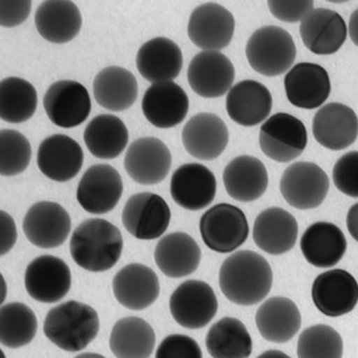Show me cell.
Segmentation results:
<instances>
[{"instance_id": "cell-1", "label": "cell", "mask_w": 358, "mask_h": 358, "mask_svg": "<svg viewBox=\"0 0 358 358\" xmlns=\"http://www.w3.org/2000/svg\"><path fill=\"white\" fill-rule=\"evenodd\" d=\"M269 262L252 250H239L226 258L220 269V288L229 301L250 306L262 302L273 287Z\"/></svg>"}, {"instance_id": "cell-2", "label": "cell", "mask_w": 358, "mask_h": 358, "mask_svg": "<svg viewBox=\"0 0 358 358\" xmlns=\"http://www.w3.org/2000/svg\"><path fill=\"white\" fill-rule=\"evenodd\" d=\"M122 247V233L114 224L103 218H89L73 231L70 252L83 269L104 273L120 259Z\"/></svg>"}, {"instance_id": "cell-3", "label": "cell", "mask_w": 358, "mask_h": 358, "mask_svg": "<svg viewBox=\"0 0 358 358\" xmlns=\"http://www.w3.org/2000/svg\"><path fill=\"white\" fill-rule=\"evenodd\" d=\"M43 332L57 348L76 353L87 348L99 334V314L92 306L71 300L48 312Z\"/></svg>"}, {"instance_id": "cell-4", "label": "cell", "mask_w": 358, "mask_h": 358, "mask_svg": "<svg viewBox=\"0 0 358 358\" xmlns=\"http://www.w3.org/2000/svg\"><path fill=\"white\" fill-rule=\"evenodd\" d=\"M246 57L250 66L264 76H278L294 64L296 48L292 36L278 26L258 29L247 42Z\"/></svg>"}, {"instance_id": "cell-5", "label": "cell", "mask_w": 358, "mask_h": 358, "mask_svg": "<svg viewBox=\"0 0 358 358\" xmlns=\"http://www.w3.org/2000/svg\"><path fill=\"white\" fill-rule=\"evenodd\" d=\"M200 233L203 242L210 250L229 254L246 242L250 225L241 208L229 203H220L203 214Z\"/></svg>"}, {"instance_id": "cell-6", "label": "cell", "mask_w": 358, "mask_h": 358, "mask_svg": "<svg viewBox=\"0 0 358 358\" xmlns=\"http://www.w3.org/2000/svg\"><path fill=\"white\" fill-rule=\"evenodd\" d=\"M259 145L262 152L273 162H292L301 156L308 145L306 126L292 115L278 113L260 128Z\"/></svg>"}, {"instance_id": "cell-7", "label": "cell", "mask_w": 358, "mask_h": 358, "mask_svg": "<svg viewBox=\"0 0 358 358\" xmlns=\"http://www.w3.org/2000/svg\"><path fill=\"white\" fill-rule=\"evenodd\" d=\"M330 189L327 174L313 162H300L288 166L280 180L283 199L298 210L319 208Z\"/></svg>"}, {"instance_id": "cell-8", "label": "cell", "mask_w": 358, "mask_h": 358, "mask_svg": "<svg viewBox=\"0 0 358 358\" xmlns=\"http://www.w3.org/2000/svg\"><path fill=\"white\" fill-rule=\"evenodd\" d=\"M170 312L176 322L189 330L206 327L218 310L213 289L201 280L181 283L170 298Z\"/></svg>"}, {"instance_id": "cell-9", "label": "cell", "mask_w": 358, "mask_h": 358, "mask_svg": "<svg viewBox=\"0 0 358 358\" xmlns=\"http://www.w3.org/2000/svg\"><path fill=\"white\" fill-rule=\"evenodd\" d=\"M122 225L135 238L152 241L169 227L171 210L160 195L151 192L134 194L122 210Z\"/></svg>"}, {"instance_id": "cell-10", "label": "cell", "mask_w": 358, "mask_h": 358, "mask_svg": "<svg viewBox=\"0 0 358 358\" xmlns=\"http://www.w3.org/2000/svg\"><path fill=\"white\" fill-rule=\"evenodd\" d=\"M124 191L120 172L109 164H94L78 183L76 199L94 215L109 213L116 208Z\"/></svg>"}, {"instance_id": "cell-11", "label": "cell", "mask_w": 358, "mask_h": 358, "mask_svg": "<svg viewBox=\"0 0 358 358\" xmlns=\"http://www.w3.org/2000/svg\"><path fill=\"white\" fill-rule=\"evenodd\" d=\"M71 229L72 221L68 210L49 201L34 204L22 222V229L29 242L45 250L64 244Z\"/></svg>"}, {"instance_id": "cell-12", "label": "cell", "mask_w": 358, "mask_h": 358, "mask_svg": "<svg viewBox=\"0 0 358 358\" xmlns=\"http://www.w3.org/2000/svg\"><path fill=\"white\" fill-rule=\"evenodd\" d=\"M24 286L36 301L55 303L69 294L72 286L70 268L61 258L51 255L40 256L27 267Z\"/></svg>"}, {"instance_id": "cell-13", "label": "cell", "mask_w": 358, "mask_h": 358, "mask_svg": "<svg viewBox=\"0 0 358 358\" xmlns=\"http://www.w3.org/2000/svg\"><path fill=\"white\" fill-rule=\"evenodd\" d=\"M43 107L49 120L57 127H78L91 113V97L81 83L63 80L50 85L43 99Z\"/></svg>"}, {"instance_id": "cell-14", "label": "cell", "mask_w": 358, "mask_h": 358, "mask_svg": "<svg viewBox=\"0 0 358 358\" xmlns=\"http://www.w3.org/2000/svg\"><path fill=\"white\" fill-rule=\"evenodd\" d=\"M235 18L231 11L215 3L199 6L189 16L187 34L193 45L206 51H218L231 43Z\"/></svg>"}, {"instance_id": "cell-15", "label": "cell", "mask_w": 358, "mask_h": 358, "mask_svg": "<svg viewBox=\"0 0 358 358\" xmlns=\"http://www.w3.org/2000/svg\"><path fill=\"white\" fill-rule=\"evenodd\" d=\"M169 148L158 138L143 137L131 143L126 152L124 166L129 177L139 185H158L171 169Z\"/></svg>"}, {"instance_id": "cell-16", "label": "cell", "mask_w": 358, "mask_h": 358, "mask_svg": "<svg viewBox=\"0 0 358 358\" xmlns=\"http://www.w3.org/2000/svg\"><path fill=\"white\" fill-rule=\"evenodd\" d=\"M312 300L321 313L338 317L350 313L358 303V283L343 269H333L317 275L312 285Z\"/></svg>"}, {"instance_id": "cell-17", "label": "cell", "mask_w": 358, "mask_h": 358, "mask_svg": "<svg viewBox=\"0 0 358 358\" xmlns=\"http://www.w3.org/2000/svg\"><path fill=\"white\" fill-rule=\"evenodd\" d=\"M235 68L220 51H203L193 57L187 69L191 89L204 99L223 96L233 87Z\"/></svg>"}, {"instance_id": "cell-18", "label": "cell", "mask_w": 358, "mask_h": 358, "mask_svg": "<svg viewBox=\"0 0 358 358\" xmlns=\"http://www.w3.org/2000/svg\"><path fill=\"white\" fill-rule=\"evenodd\" d=\"M229 134L222 118L210 113L193 116L182 130V143L189 155L210 162L218 158L229 145Z\"/></svg>"}, {"instance_id": "cell-19", "label": "cell", "mask_w": 358, "mask_h": 358, "mask_svg": "<svg viewBox=\"0 0 358 358\" xmlns=\"http://www.w3.org/2000/svg\"><path fill=\"white\" fill-rule=\"evenodd\" d=\"M213 172L200 164H185L172 174L170 192L178 206L189 210L208 208L216 195Z\"/></svg>"}, {"instance_id": "cell-20", "label": "cell", "mask_w": 358, "mask_h": 358, "mask_svg": "<svg viewBox=\"0 0 358 358\" xmlns=\"http://www.w3.org/2000/svg\"><path fill=\"white\" fill-rule=\"evenodd\" d=\"M141 108L151 125L168 129L185 120L189 112V97L174 82L155 83L145 91Z\"/></svg>"}, {"instance_id": "cell-21", "label": "cell", "mask_w": 358, "mask_h": 358, "mask_svg": "<svg viewBox=\"0 0 358 358\" xmlns=\"http://www.w3.org/2000/svg\"><path fill=\"white\" fill-rule=\"evenodd\" d=\"M81 145L65 135H53L40 143L36 164L40 171L50 180L68 182L76 178L83 166Z\"/></svg>"}, {"instance_id": "cell-22", "label": "cell", "mask_w": 358, "mask_h": 358, "mask_svg": "<svg viewBox=\"0 0 358 358\" xmlns=\"http://www.w3.org/2000/svg\"><path fill=\"white\" fill-rule=\"evenodd\" d=\"M300 36L304 45L314 55H334L346 41L348 27L336 11L317 8L301 21Z\"/></svg>"}, {"instance_id": "cell-23", "label": "cell", "mask_w": 358, "mask_h": 358, "mask_svg": "<svg viewBox=\"0 0 358 358\" xmlns=\"http://www.w3.org/2000/svg\"><path fill=\"white\" fill-rule=\"evenodd\" d=\"M113 291L117 301L134 311L152 306L160 294V282L151 268L129 264L115 275Z\"/></svg>"}, {"instance_id": "cell-24", "label": "cell", "mask_w": 358, "mask_h": 358, "mask_svg": "<svg viewBox=\"0 0 358 358\" xmlns=\"http://www.w3.org/2000/svg\"><path fill=\"white\" fill-rule=\"evenodd\" d=\"M312 130L320 145L330 150H343L357 139V115L346 105L330 103L315 114Z\"/></svg>"}, {"instance_id": "cell-25", "label": "cell", "mask_w": 358, "mask_h": 358, "mask_svg": "<svg viewBox=\"0 0 358 358\" xmlns=\"http://www.w3.org/2000/svg\"><path fill=\"white\" fill-rule=\"evenodd\" d=\"M285 90L287 99L294 106L315 109L330 96V76L321 65L298 63L287 73Z\"/></svg>"}, {"instance_id": "cell-26", "label": "cell", "mask_w": 358, "mask_h": 358, "mask_svg": "<svg viewBox=\"0 0 358 358\" xmlns=\"http://www.w3.org/2000/svg\"><path fill=\"white\" fill-rule=\"evenodd\" d=\"M298 222L288 210L269 208L255 220V244L269 255L286 254L294 248L298 239Z\"/></svg>"}, {"instance_id": "cell-27", "label": "cell", "mask_w": 358, "mask_h": 358, "mask_svg": "<svg viewBox=\"0 0 358 358\" xmlns=\"http://www.w3.org/2000/svg\"><path fill=\"white\" fill-rule=\"evenodd\" d=\"M273 109V96L265 85L254 80L238 82L226 97V110L238 125L252 127L267 120Z\"/></svg>"}, {"instance_id": "cell-28", "label": "cell", "mask_w": 358, "mask_h": 358, "mask_svg": "<svg viewBox=\"0 0 358 358\" xmlns=\"http://www.w3.org/2000/svg\"><path fill=\"white\" fill-rule=\"evenodd\" d=\"M136 65L141 76L151 83L171 82L181 72L183 55L176 42L158 36L141 45Z\"/></svg>"}, {"instance_id": "cell-29", "label": "cell", "mask_w": 358, "mask_h": 358, "mask_svg": "<svg viewBox=\"0 0 358 358\" xmlns=\"http://www.w3.org/2000/svg\"><path fill=\"white\" fill-rule=\"evenodd\" d=\"M202 252L189 234L176 231L159 241L155 260L162 273L169 278H183L196 271Z\"/></svg>"}, {"instance_id": "cell-30", "label": "cell", "mask_w": 358, "mask_h": 358, "mask_svg": "<svg viewBox=\"0 0 358 358\" xmlns=\"http://www.w3.org/2000/svg\"><path fill=\"white\" fill-rule=\"evenodd\" d=\"M301 313L290 299L273 296L266 300L256 313V325L268 342H289L301 327Z\"/></svg>"}, {"instance_id": "cell-31", "label": "cell", "mask_w": 358, "mask_h": 358, "mask_svg": "<svg viewBox=\"0 0 358 358\" xmlns=\"http://www.w3.org/2000/svg\"><path fill=\"white\" fill-rule=\"evenodd\" d=\"M300 247L306 262L312 266L330 268L344 257L348 242L338 226L329 222H317L304 231Z\"/></svg>"}, {"instance_id": "cell-32", "label": "cell", "mask_w": 358, "mask_h": 358, "mask_svg": "<svg viewBox=\"0 0 358 358\" xmlns=\"http://www.w3.org/2000/svg\"><path fill=\"white\" fill-rule=\"evenodd\" d=\"M40 36L52 43H66L82 28V15L70 0H48L38 7L34 17Z\"/></svg>"}, {"instance_id": "cell-33", "label": "cell", "mask_w": 358, "mask_h": 358, "mask_svg": "<svg viewBox=\"0 0 358 358\" xmlns=\"http://www.w3.org/2000/svg\"><path fill=\"white\" fill-rule=\"evenodd\" d=\"M223 181L231 199L252 202L265 194L269 178L265 164L259 159L239 156L225 166Z\"/></svg>"}, {"instance_id": "cell-34", "label": "cell", "mask_w": 358, "mask_h": 358, "mask_svg": "<svg viewBox=\"0 0 358 358\" xmlns=\"http://www.w3.org/2000/svg\"><path fill=\"white\" fill-rule=\"evenodd\" d=\"M93 92L99 106L112 112H122L133 106L137 99V80L126 69L108 66L94 80Z\"/></svg>"}, {"instance_id": "cell-35", "label": "cell", "mask_w": 358, "mask_h": 358, "mask_svg": "<svg viewBox=\"0 0 358 358\" xmlns=\"http://www.w3.org/2000/svg\"><path fill=\"white\" fill-rule=\"evenodd\" d=\"M156 345V334L145 320L128 317L117 321L109 348L117 358H149Z\"/></svg>"}, {"instance_id": "cell-36", "label": "cell", "mask_w": 358, "mask_h": 358, "mask_svg": "<svg viewBox=\"0 0 358 358\" xmlns=\"http://www.w3.org/2000/svg\"><path fill=\"white\" fill-rule=\"evenodd\" d=\"M128 137V129L122 120L109 114L93 118L84 131V141L90 152L104 160L120 156L127 147Z\"/></svg>"}, {"instance_id": "cell-37", "label": "cell", "mask_w": 358, "mask_h": 358, "mask_svg": "<svg viewBox=\"0 0 358 358\" xmlns=\"http://www.w3.org/2000/svg\"><path fill=\"white\" fill-rule=\"evenodd\" d=\"M206 344L213 358H248L252 355V336L244 323L235 317H223L212 325Z\"/></svg>"}, {"instance_id": "cell-38", "label": "cell", "mask_w": 358, "mask_h": 358, "mask_svg": "<svg viewBox=\"0 0 358 358\" xmlns=\"http://www.w3.org/2000/svg\"><path fill=\"white\" fill-rule=\"evenodd\" d=\"M38 107V94L30 82L20 78H5L0 83V117L11 124L27 122Z\"/></svg>"}, {"instance_id": "cell-39", "label": "cell", "mask_w": 358, "mask_h": 358, "mask_svg": "<svg viewBox=\"0 0 358 358\" xmlns=\"http://www.w3.org/2000/svg\"><path fill=\"white\" fill-rule=\"evenodd\" d=\"M38 331L36 314L27 304L11 302L0 308V342L8 348H24Z\"/></svg>"}, {"instance_id": "cell-40", "label": "cell", "mask_w": 358, "mask_h": 358, "mask_svg": "<svg viewBox=\"0 0 358 358\" xmlns=\"http://www.w3.org/2000/svg\"><path fill=\"white\" fill-rule=\"evenodd\" d=\"M342 336L333 327L317 324L300 334L296 346L299 358H342Z\"/></svg>"}, {"instance_id": "cell-41", "label": "cell", "mask_w": 358, "mask_h": 358, "mask_svg": "<svg viewBox=\"0 0 358 358\" xmlns=\"http://www.w3.org/2000/svg\"><path fill=\"white\" fill-rule=\"evenodd\" d=\"M31 145L28 139L17 130L0 131V173L13 177L22 173L31 162Z\"/></svg>"}, {"instance_id": "cell-42", "label": "cell", "mask_w": 358, "mask_h": 358, "mask_svg": "<svg viewBox=\"0 0 358 358\" xmlns=\"http://www.w3.org/2000/svg\"><path fill=\"white\" fill-rule=\"evenodd\" d=\"M333 181L343 194L358 199V151H350L338 159L333 168Z\"/></svg>"}, {"instance_id": "cell-43", "label": "cell", "mask_w": 358, "mask_h": 358, "mask_svg": "<svg viewBox=\"0 0 358 358\" xmlns=\"http://www.w3.org/2000/svg\"><path fill=\"white\" fill-rule=\"evenodd\" d=\"M156 358H203V354L200 345L192 338L172 334L160 343Z\"/></svg>"}, {"instance_id": "cell-44", "label": "cell", "mask_w": 358, "mask_h": 358, "mask_svg": "<svg viewBox=\"0 0 358 358\" xmlns=\"http://www.w3.org/2000/svg\"><path fill=\"white\" fill-rule=\"evenodd\" d=\"M270 13L275 18L283 22H299L302 21L308 13L313 10V1L303 0V1H279V0H270L268 1Z\"/></svg>"}, {"instance_id": "cell-45", "label": "cell", "mask_w": 358, "mask_h": 358, "mask_svg": "<svg viewBox=\"0 0 358 358\" xmlns=\"http://www.w3.org/2000/svg\"><path fill=\"white\" fill-rule=\"evenodd\" d=\"M31 11L30 0H1L0 1V22L6 28L19 26L28 19Z\"/></svg>"}, {"instance_id": "cell-46", "label": "cell", "mask_w": 358, "mask_h": 358, "mask_svg": "<svg viewBox=\"0 0 358 358\" xmlns=\"http://www.w3.org/2000/svg\"><path fill=\"white\" fill-rule=\"evenodd\" d=\"M0 229H1V243H0V254L5 256L13 250L17 242V227L13 218L6 213L5 210L0 212Z\"/></svg>"}, {"instance_id": "cell-47", "label": "cell", "mask_w": 358, "mask_h": 358, "mask_svg": "<svg viewBox=\"0 0 358 358\" xmlns=\"http://www.w3.org/2000/svg\"><path fill=\"white\" fill-rule=\"evenodd\" d=\"M346 225H348L350 236L353 237L358 243V203L354 204L348 210Z\"/></svg>"}, {"instance_id": "cell-48", "label": "cell", "mask_w": 358, "mask_h": 358, "mask_svg": "<svg viewBox=\"0 0 358 358\" xmlns=\"http://www.w3.org/2000/svg\"><path fill=\"white\" fill-rule=\"evenodd\" d=\"M348 32H350V39L353 41L354 45L358 47V9H356L350 16Z\"/></svg>"}, {"instance_id": "cell-49", "label": "cell", "mask_w": 358, "mask_h": 358, "mask_svg": "<svg viewBox=\"0 0 358 358\" xmlns=\"http://www.w3.org/2000/svg\"><path fill=\"white\" fill-rule=\"evenodd\" d=\"M257 358H291L287 354L282 353L281 350H270L262 353V355L258 356Z\"/></svg>"}, {"instance_id": "cell-50", "label": "cell", "mask_w": 358, "mask_h": 358, "mask_svg": "<svg viewBox=\"0 0 358 358\" xmlns=\"http://www.w3.org/2000/svg\"><path fill=\"white\" fill-rule=\"evenodd\" d=\"M76 358H106L103 355H99V354L96 353H83L80 354V355L76 356Z\"/></svg>"}, {"instance_id": "cell-51", "label": "cell", "mask_w": 358, "mask_h": 358, "mask_svg": "<svg viewBox=\"0 0 358 358\" xmlns=\"http://www.w3.org/2000/svg\"><path fill=\"white\" fill-rule=\"evenodd\" d=\"M1 280H3V296H1V302H3L6 294H7V288L5 289V281H3V277H1Z\"/></svg>"}]
</instances>
